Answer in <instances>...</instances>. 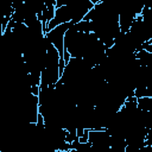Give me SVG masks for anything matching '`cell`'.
<instances>
[{"label":"cell","instance_id":"6da1fadb","mask_svg":"<svg viewBox=\"0 0 152 152\" xmlns=\"http://www.w3.org/2000/svg\"><path fill=\"white\" fill-rule=\"evenodd\" d=\"M72 26L71 23H66V24H62L57 27H55L53 30H51L50 32H48L45 34V38L46 40L52 44L59 52V56H61V61H64L63 59V53H64V36L66 33V31Z\"/></svg>","mask_w":152,"mask_h":152},{"label":"cell","instance_id":"7a4b0ae2","mask_svg":"<svg viewBox=\"0 0 152 152\" xmlns=\"http://www.w3.org/2000/svg\"><path fill=\"white\" fill-rule=\"evenodd\" d=\"M135 58H137V61L141 65L152 68V52H150V51H147L145 49L139 48L135 51Z\"/></svg>","mask_w":152,"mask_h":152},{"label":"cell","instance_id":"3957f363","mask_svg":"<svg viewBox=\"0 0 152 152\" xmlns=\"http://www.w3.org/2000/svg\"><path fill=\"white\" fill-rule=\"evenodd\" d=\"M137 104H138V109L145 113H148L152 110V97L150 96H144V97H139L137 100Z\"/></svg>","mask_w":152,"mask_h":152}]
</instances>
